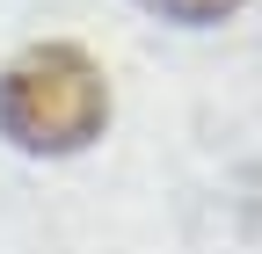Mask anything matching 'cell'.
Masks as SVG:
<instances>
[{
	"mask_svg": "<svg viewBox=\"0 0 262 254\" xmlns=\"http://www.w3.org/2000/svg\"><path fill=\"white\" fill-rule=\"evenodd\" d=\"M110 123V80L80 44H29L0 66V138L37 160L88 153Z\"/></svg>",
	"mask_w": 262,
	"mask_h": 254,
	"instance_id": "6da1fadb",
	"label": "cell"
},
{
	"mask_svg": "<svg viewBox=\"0 0 262 254\" xmlns=\"http://www.w3.org/2000/svg\"><path fill=\"white\" fill-rule=\"evenodd\" d=\"M146 15H160V22H175V29H211V22H233L248 0H139Z\"/></svg>",
	"mask_w": 262,
	"mask_h": 254,
	"instance_id": "7a4b0ae2",
	"label": "cell"
}]
</instances>
